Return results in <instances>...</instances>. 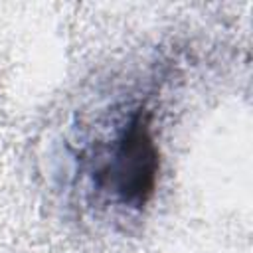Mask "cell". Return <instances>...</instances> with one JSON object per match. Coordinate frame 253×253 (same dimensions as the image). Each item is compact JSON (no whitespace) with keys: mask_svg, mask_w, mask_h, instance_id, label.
I'll return each instance as SVG.
<instances>
[{"mask_svg":"<svg viewBox=\"0 0 253 253\" xmlns=\"http://www.w3.org/2000/svg\"><path fill=\"white\" fill-rule=\"evenodd\" d=\"M156 152L150 142L146 125L134 121L117 148L115 176L117 188L128 202H144L152 192L156 176Z\"/></svg>","mask_w":253,"mask_h":253,"instance_id":"6da1fadb","label":"cell"}]
</instances>
